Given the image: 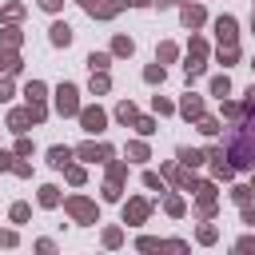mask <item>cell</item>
Here are the masks:
<instances>
[{"mask_svg": "<svg viewBox=\"0 0 255 255\" xmlns=\"http://www.w3.org/2000/svg\"><path fill=\"white\" fill-rule=\"evenodd\" d=\"M227 159H231L235 167H255V120H247L243 128L231 131V151H227Z\"/></svg>", "mask_w": 255, "mask_h": 255, "instance_id": "obj_1", "label": "cell"}, {"mask_svg": "<svg viewBox=\"0 0 255 255\" xmlns=\"http://www.w3.org/2000/svg\"><path fill=\"white\" fill-rule=\"evenodd\" d=\"M64 207H68V215H72L76 223H96V203H92V199L72 195V199H64Z\"/></svg>", "mask_w": 255, "mask_h": 255, "instance_id": "obj_2", "label": "cell"}, {"mask_svg": "<svg viewBox=\"0 0 255 255\" xmlns=\"http://www.w3.org/2000/svg\"><path fill=\"white\" fill-rule=\"evenodd\" d=\"M80 4H84V12L96 16V20H112L120 8H128V0H80Z\"/></svg>", "mask_w": 255, "mask_h": 255, "instance_id": "obj_3", "label": "cell"}, {"mask_svg": "<svg viewBox=\"0 0 255 255\" xmlns=\"http://www.w3.org/2000/svg\"><path fill=\"white\" fill-rule=\"evenodd\" d=\"M80 92L72 88V84H60L56 88V112L60 116H80V100H76Z\"/></svg>", "mask_w": 255, "mask_h": 255, "instance_id": "obj_4", "label": "cell"}, {"mask_svg": "<svg viewBox=\"0 0 255 255\" xmlns=\"http://www.w3.org/2000/svg\"><path fill=\"white\" fill-rule=\"evenodd\" d=\"M80 124H84V131L100 135V131H104V124H108V116H104L100 108H80Z\"/></svg>", "mask_w": 255, "mask_h": 255, "instance_id": "obj_5", "label": "cell"}, {"mask_svg": "<svg viewBox=\"0 0 255 255\" xmlns=\"http://www.w3.org/2000/svg\"><path fill=\"white\" fill-rule=\"evenodd\" d=\"M239 24H235V16H219L215 20V36H219V44H239V32H235Z\"/></svg>", "mask_w": 255, "mask_h": 255, "instance_id": "obj_6", "label": "cell"}, {"mask_svg": "<svg viewBox=\"0 0 255 255\" xmlns=\"http://www.w3.org/2000/svg\"><path fill=\"white\" fill-rule=\"evenodd\" d=\"M147 211H151L147 199H128V207H124V223H143Z\"/></svg>", "mask_w": 255, "mask_h": 255, "instance_id": "obj_7", "label": "cell"}, {"mask_svg": "<svg viewBox=\"0 0 255 255\" xmlns=\"http://www.w3.org/2000/svg\"><path fill=\"white\" fill-rule=\"evenodd\" d=\"M76 155L88 159V163H104V159H112V147H104V143H84Z\"/></svg>", "mask_w": 255, "mask_h": 255, "instance_id": "obj_8", "label": "cell"}, {"mask_svg": "<svg viewBox=\"0 0 255 255\" xmlns=\"http://www.w3.org/2000/svg\"><path fill=\"white\" fill-rule=\"evenodd\" d=\"M207 159H211V171H215L219 179H231V171H235V163H227V155H223L219 147H211V155H207Z\"/></svg>", "mask_w": 255, "mask_h": 255, "instance_id": "obj_9", "label": "cell"}, {"mask_svg": "<svg viewBox=\"0 0 255 255\" xmlns=\"http://www.w3.org/2000/svg\"><path fill=\"white\" fill-rule=\"evenodd\" d=\"M28 124H36L32 108H20V112H12V116H8V128H12V131H28Z\"/></svg>", "mask_w": 255, "mask_h": 255, "instance_id": "obj_10", "label": "cell"}, {"mask_svg": "<svg viewBox=\"0 0 255 255\" xmlns=\"http://www.w3.org/2000/svg\"><path fill=\"white\" fill-rule=\"evenodd\" d=\"M179 16H183V24H187V28H199V24L207 20L199 4H183V8H179Z\"/></svg>", "mask_w": 255, "mask_h": 255, "instance_id": "obj_11", "label": "cell"}, {"mask_svg": "<svg viewBox=\"0 0 255 255\" xmlns=\"http://www.w3.org/2000/svg\"><path fill=\"white\" fill-rule=\"evenodd\" d=\"M72 155H76L72 147H64V143H56V147L48 151V163H52V167H68V163H72Z\"/></svg>", "mask_w": 255, "mask_h": 255, "instance_id": "obj_12", "label": "cell"}, {"mask_svg": "<svg viewBox=\"0 0 255 255\" xmlns=\"http://www.w3.org/2000/svg\"><path fill=\"white\" fill-rule=\"evenodd\" d=\"M52 44H56V48H68V44H72V28H68L64 20L52 24Z\"/></svg>", "mask_w": 255, "mask_h": 255, "instance_id": "obj_13", "label": "cell"}, {"mask_svg": "<svg viewBox=\"0 0 255 255\" xmlns=\"http://www.w3.org/2000/svg\"><path fill=\"white\" fill-rule=\"evenodd\" d=\"M179 112H183L187 120H199V116H203V100H199V96H183V104H179Z\"/></svg>", "mask_w": 255, "mask_h": 255, "instance_id": "obj_14", "label": "cell"}, {"mask_svg": "<svg viewBox=\"0 0 255 255\" xmlns=\"http://www.w3.org/2000/svg\"><path fill=\"white\" fill-rule=\"evenodd\" d=\"M0 72H8V76L20 72V56H16L12 48H0Z\"/></svg>", "mask_w": 255, "mask_h": 255, "instance_id": "obj_15", "label": "cell"}, {"mask_svg": "<svg viewBox=\"0 0 255 255\" xmlns=\"http://www.w3.org/2000/svg\"><path fill=\"white\" fill-rule=\"evenodd\" d=\"M203 159H207L203 151H195V147H179V163H183V167H199Z\"/></svg>", "mask_w": 255, "mask_h": 255, "instance_id": "obj_16", "label": "cell"}, {"mask_svg": "<svg viewBox=\"0 0 255 255\" xmlns=\"http://www.w3.org/2000/svg\"><path fill=\"white\" fill-rule=\"evenodd\" d=\"M108 64H112L108 52H92V56H88V68H92V72H108Z\"/></svg>", "mask_w": 255, "mask_h": 255, "instance_id": "obj_17", "label": "cell"}, {"mask_svg": "<svg viewBox=\"0 0 255 255\" xmlns=\"http://www.w3.org/2000/svg\"><path fill=\"white\" fill-rule=\"evenodd\" d=\"M44 92H48V88H44L40 80H32V84L24 88V96H28V104H44Z\"/></svg>", "mask_w": 255, "mask_h": 255, "instance_id": "obj_18", "label": "cell"}, {"mask_svg": "<svg viewBox=\"0 0 255 255\" xmlns=\"http://www.w3.org/2000/svg\"><path fill=\"white\" fill-rule=\"evenodd\" d=\"M116 120H120V124H135V104H131V100H124V104L116 108Z\"/></svg>", "mask_w": 255, "mask_h": 255, "instance_id": "obj_19", "label": "cell"}, {"mask_svg": "<svg viewBox=\"0 0 255 255\" xmlns=\"http://www.w3.org/2000/svg\"><path fill=\"white\" fill-rule=\"evenodd\" d=\"M227 92H231V80H227V76H215V80H211V96L227 100Z\"/></svg>", "mask_w": 255, "mask_h": 255, "instance_id": "obj_20", "label": "cell"}, {"mask_svg": "<svg viewBox=\"0 0 255 255\" xmlns=\"http://www.w3.org/2000/svg\"><path fill=\"white\" fill-rule=\"evenodd\" d=\"M112 88V80H108V72H92V92L100 96V92H108Z\"/></svg>", "mask_w": 255, "mask_h": 255, "instance_id": "obj_21", "label": "cell"}, {"mask_svg": "<svg viewBox=\"0 0 255 255\" xmlns=\"http://www.w3.org/2000/svg\"><path fill=\"white\" fill-rule=\"evenodd\" d=\"M40 203L44 207H56L60 203V187H40Z\"/></svg>", "mask_w": 255, "mask_h": 255, "instance_id": "obj_22", "label": "cell"}, {"mask_svg": "<svg viewBox=\"0 0 255 255\" xmlns=\"http://www.w3.org/2000/svg\"><path fill=\"white\" fill-rule=\"evenodd\" d=\"M0 44H4V48H16V44H20V28H4V32H0Z\"/></svg>", "mask_w": 255, "mask_h": 255, "instance_id": "obj_23", "label": "cell"}, {"mask_svg": "<svg viewBox=\"0 0 255 255\" xmlns=\"http://www.w3.org/2000/svg\"><path fill=\"white\" fill-rule=\"evenodd\" d=\"M143 80H147V84H163V64L155 60V64H151V68L143 72Z\"/></svg>", "mask_w": 255, "mask_h": 255, "instance_id": "obj_24", "label": "cell"}, {"mask_svg": "<svg viewBox=\"0 0 255 255\" xmlns=\"http://www.w3.org/2000/svg\"><path fill=\"white\" fill-rule=\"evenodd\" d=\"M135 131H139V135H151V131H155V120H151V116H135Z\"/></svg>", "mask_w": 255, "mask_h": 255, "instance_id": "obj_25", "label": "cell"}, {"mask_svg": "<svg viewBox=\"0 0 255 255\" xmlns=\"http://www.w3.org/2000/svg\"><path fill=\"white\" fill-rule=\"evenodd\" d=\"M112 52H116V56H131V40H128V36H116Z\"/></svg>", "mask_w": 255, "mask_h": 255, "instance_id": "obj_26", "label": "cell"}, {"mask_svg": "<svg viewBox=\"0 0 255 255\" xmlns=\"http://www.w3.org/2000/svg\"><path fill=\"white\" fill-rule=\"evenodd\" d=\"M163 207H167V215H183V199H179V195H167Z\"/></svg>", "mask_w": 255, "mask_h": 255, "instance_id": "obj_27", "label": "cell"}, {"mask_svg": "<svg viewBox=\"0 0 255 255\" xmlns=\"http://www.w3.org/2000/svg\"><path fill=\"white\" fill-rule=\"evenodd\" d=\"M175 52H179L175 44H159V52H155V60H163V64H167V60H175Z\"/></svg>", "mask_w": 255, "mask_h": 255, "instance_id": "obj_28", "label": "cell"}, {"mask_svg": "<svg viewBox=\"0 0 255 255\" xmlns=\"http://www.w3.org/2000/svg\"><path fill=\"white\" fill-rule=\"evenodd\" d=\"M199 131H203V135H215V131H219V124H215L211 116H199Z\"/></svg>", "mask_w": 255, "mask_h": 255, "instance_id": "obj_29", "label": "cell"}, {"mask_svg": "<svg viewBox=\"0 0 255 255\" xmlns=\"http://www.w3.org/2000/svg\"><path fill=\"white\" fill-rule=\"evenodd\" d=\"M151 108H155V112H159V116H171V112H175V108H171V104H167V100H163V96H155V100H151Z\"/></svg>", "mask_w": 255, "mask_h": 255, "instance_id": "obj_30", "label": "cell"}, {"mask_svg": "<svg viewBox=\"0 0 255 255\" xmlns=\"http://www.w3.org/2000/svg\"><path fill=\"white\" fill-rule=\"evenodd\" d=\"M124 175H128V167H124V163H112V167H108V179H112V183H120Z\"/></svg>", "mask_w": 255, "mask_h": 255, "instance_id": "obj_31", "label": "cell"}, {"mask_svg": "<svg viewBox=\"0 0 255 255\" xmlns=\"http://www.w3.org/2000/svg\"><path fill=\"white\" fill-rule=\"evenodd\" d=\"M251 191H255V187H235L231 199H235V203H251Z\"/></svg>", "mask_w": 255, "mask_h": 255, "instance_id": "obj_32", "label": "cell"}, {"mask_svg": "<svg viewBox=\"0 0 255 255\" xmlns=\"http://www.w3.org/2000/svg\"><path fill=\"white\" fill-rule=\"evenodd\" d=\"M128 155H131V159H147V147H143V143H128Z\"/></svg>", "mask_w": 255, "mask_h": 255, "instance_id": "obj_33", "label": "cell"}, {"mask_svg": "<svg viewBox=\"0 0 255 255\" xmlns=\"http://www.w3.org/2000/svg\"><path fill=\"white\" fill-rule=\"evenodd\" d=\"M143 183H147L151 191H163V183H159V175H155V171H147V175H143Z\"/></svg>", "mask_w": 255, "mask_h": 255, "instance_id": "obj_34", "label": "cell"}, {"mask_svg": "<svg viewBox=\"0 0 255 255\" xmlns=\"http://www.w3.org/2000/svg\"><path fill=\"white\" fill-rule=\"evenodd\" d=\"M12 219L24 223V219H28V203H16V207H12Z\"/></svg>", "mask_w": 255, "mask_h": 255, "instance_id": "obj_35", "label": "cell"}, {"mask_svg": "<svg viewBox=\"0 0 255 255\" xmlns=\"http://www.w3.org/2000/svg\"><path fill=\"white\" fill-rule=\"evenodd\" d=\"M120 239H124V235H120V227H112V231L104 235V243H108V247H120Z\"/></svg>", "mask_w": 255, "mask_h": 255, "instance_id": "obj_36", "label": "cell"}, {"mask_svg": "<svg viewBox=\"0 0 255 255\" xmlns=\"http://www.w3.org/2000/svg\"><path fill=\"white\" fill-rule=\"evenodd\" d=\"M4 16H8V20H20V16H24V8H20V4H8V8H4Z\"/></svg>", "mask_w": 255, "mask_h": 255, "instance_id": "obj_37", "label": "cell"}, {"mask_svg": "<svg viewBox=\"0 0 255 255\" xmlns=\"http://www.w3.org/2000/svg\"><path fill=\"white\" fill-rule=\"evenodd\" d=\"M12 171H16V175H32V167H28L24 159H12Z\"/></svg>", "mask_w": 255, "mask_h": 255, "instance_id": "obj_38", "label": "cell"}, {"mask_svg": "<svg viewBox=\"0 0 255 255\" xmlns=\"http://www.w3.org/2000/svg\"><path fill=\"white\" fill-rule=\"evenodd\" d=\"M68 179H72V183H84V167H72V163H68Z\"/></svg>", "mask_w": 255, "mask_h": 255, "instance_id": "obj_39", "label": "cell"}, {"mask_svg": "<svg viewBox=\"0 0 255 255\" xmlns=\"http://www.w3.org/2000/svg\"><path fill=\"white\" fill-rule=\"evenodd\" d=\"M199 239H203V243H215V227L203 223V227H199Z\"/></svg>", "mask_w": 255, "mask_h": 255, "instance_id": "obj_40", "label": "cell"}, {"mask_svg": "<svg viewBox=\"0 0 255 255\" xmlns=\"http://www.w3.org/2000/svg\"><path fill=\"white\" fill-rule=\"evenodd\" d=\"M60 4H64V0H40V8H44V12H60Z\"/></svg>", "mask_w": 255, "mask_h": 255, "instance_id": "obj_41", "label": "cell"}, {"mask_svg": "<svg viewBox=\"0 0 255 255\" xmlns=\"http://www.w3.org/2000/svg\"><path fill=\"white\" fill-rule=\"evenodd\" d=\"M243 223H255V207L251 203H243Z\"/></svg>", "mask_w": 255, "mask_h": 255, "instance_id": "obj_42", "label": "cell"}, {"mask_svg": "<svg viewBox=\"0 0 255 255\" xmlns=\"http://www.w3.org/2000/svg\"><path fill=\"white\" fill-rule=\"evenodd\" d=\"M12 243H16V235L12 231H0V247H12Z\"/></svg>", "mask_w": 255, "mask_h": 255, "instance_id": "obj_43", "label": "cell"}, {"mask_svg": "<svg viewBox=\"0 0 255 255\" xmlns=\"http://www.w3.org/2000/svg\"><path fill=\"white\" fill-rule=\"evenodd\" d=\"M8 96H12V84H8V80H0V100H8Z\"/></svg>", "mask_w": 255, "mask_h": 255, "instance_id": "obj_44", "label": "cell"}, {"mask_svg": "<svg viewBox=\"0 0 255 255\" xmlns=\"http://www.w3.org/2000/svg\"><path fill=\"white\" fill-rule=\"evenodd\" d=\"M247 112H255V84H251V92H247Z\"/></svg>", "mask_w": 255, "mask_h": 255, "instance_id": "obj_45", "label": "cell"}, {"mask_svg": "<svg viewBox=\"0 0 255 255\" xmlns=\"http://www.w3.org/2000/svg\"><path fill=\"white\" fill-rule=\"evenodd\" d=\"M131 8H147V4H155V0H128Z\"/></svg>", "mask_w": 255, "mask_h": 255, "instance_id": "obj_46", "label": "cell"}, {"mask_svg": "<svg viewBox=\"0 0 255 255\" xmlns=\"http://www.w3.org/2000/svg\"><path fill=\"white\" fill-rule=\"evenodd\" d=\"M155 4H159V8H171V4H179V0H155Z\"/></svg>", "mask_w": 255, "mask_h": 255, "instance_id": "obj_47", "label": "cell"}, {"mask_svg": "<svg viewBox=\"0 0 255 255\" xmlns=\"http://www.w3.org/2000/svg\"><path fill=\"white\" fill-rule=\"evenodd\" d=\"M251 32H255V16H251Z\"/></svg>", "mask_w": 255, "mask_h": 255, "instance_id": "obj_48", "label": "cell"}]
</instances>
